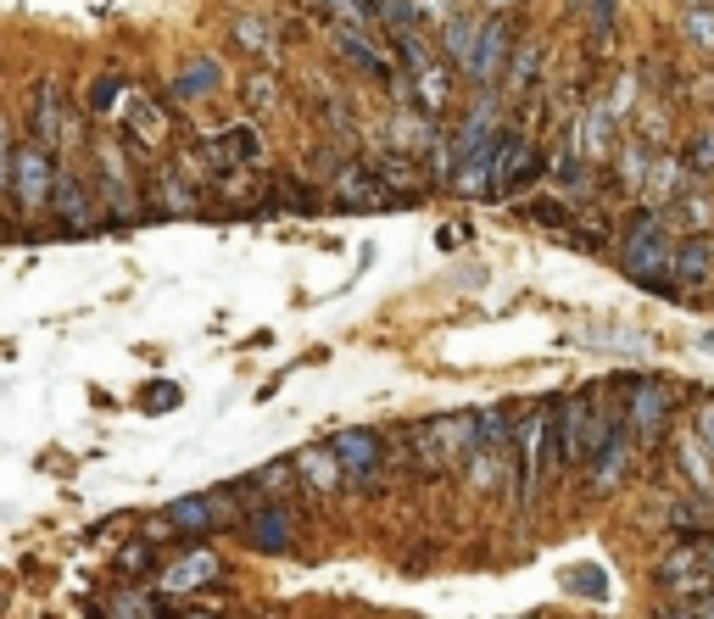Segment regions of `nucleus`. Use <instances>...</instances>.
<instances>
[{
    "label": "nucleus",
    "mask_w": 714,
    "mask_h": 619,
    "mask_svg": "<svg viewBox=\"0 0 714 619\" xmlns=\"http://www.w3.org/2000/svg\"><path fill=\"white\" fill-rule=\"evenodd\" d=\"M675 246H670V235L659 229V218L653 213H642V229L625 240V274H637L642 285H653V291H670L675 285Z\"/></svg>",
    "instance_id": "obj_1"
},
{
    "label": "nucleus",
    "mask_w": 714,
    "mask_h": 619,
    "mask_svg": "<svg viewBox=\"0 0 714 619\" xmlns=\"http://www.w3.org/2000/svg\"><path fill=\"white\" fill-rule=\"evenodd\" d=\"M7 191H12L18 207H51L56 173H51V145H45V140H29V145L12 151V162H7Z\"/></svg>",
    "instance_id": "obj_2"
},
{
    "label": "nucleus",
    "mask_w": 714,
    "mask_h": 619,
    "mask_svg": "<svg viewBox=\"0 0 714 619\" xmlns=\"http://www.w3.org/2000/svg\"><path fill=\"white\" fill-rule=\"evenodd\" d=\"M508 40H513V23H508V18H491V23L480 29V40H475V51H469V78H475V84H486V78H497V73L508 67Z\"/></svg>",
    "instance_id": "obj_3"
},
{
    "label": "nucleus",
    "mask_w": 714,
    "mask_h": 619,
    "mask_svg": "<svg viewBox=\"0 0 714 619\" xmlns=\"http://www.w3.org/2000/svg\"><path fill=\"white\" fill-rule=\"evenodd\" d=\"M335 458H340V475L369 480L375 464H380V435H375V430H346V435H335Z\"/></svg>",
    "instance_id": "obj_4"
},
{
    "label": "nucleus",
    "mask_w": 714,
    "mask_h": 619,
    "mask_svg": "<svg viewBox=\"0 0 714 619\" xmlns=\"http://www.w3.org/2000/svg\"><path fill=\"white\" fill-rule=\"evenodd\" d=\"M664 419H670V391H664L659 380H637V385H631V424H637L642 435H659Z\"/></svg>",
    "instance_id": "obj_5"
},
{
    "label": "nucleus",
    "mask_w": 714,
    "mask_h": 619,
    "mask_svg": "<svg viewBox=\"0 0 714 619\" xmlns=\"http://www.w3.org/2000/svg\"><path fill=\"white\" fill-rule=\"evenodd\" d=\"M592 464H597V469H592V486H597V491H608L625 469H631V441H625V430H614V435L603 441V453H597Z\"/></svg>",
    "instance_id": "obj_6"
},
{
    "label": "nucleus",
    "mask_w": 714,
    "mask_h": 619,
    "mask_svg": "<svg viewBox=\"0 0 714 619\" xmlns=\"http://www.w3.org/2000/svg\"><path fill=\"white\" fill-rule=\"evenodd\" d=\"M708 257H714V240H703V235L681 246V257H675V291H697V285H703Z\"/></svg>",
    "instance_id": "obj_7"
},
{
    "label": "nucleus",
    "mask_w": 714,
    "mask_h": 619,
    "mask_svg": "<svg viewBox=\"0 0 714 619\" xmlns=\"http://www.w3.org/2000/svg\"><path fill=\"white\" fill-rule=\"evenodd\" d=\"M251 542L268 547V553H285V547H291V524H285V513H280V508H257V513H251Z\"/></svg>",
    "instance_id": "obj_8"
},
{
    "label": "nucleus",
    "mask_w": 714,
    "mask_h": 619,
    "mask_svg": "<svg viewBox=\"0 0 714 619\" xmlns=\"http://www.w3.org/2000/svg\"><path fill=\"white\" fill-rule=\"evenodd\" d=\"M213 575H218V553H196V558L178 564V569H167V591H191V586H202Z\"/></svg>",
    "instance_id": "obj_9"
},
{
    "label": "nucleus",
    "mask_w": 714,
    "mask_h": 619,
    "mask_svg": "<svg viewBox=\"0 0 714 619\" xmlns=\"http://www.w3.org/2000/svg\"><path fill=\"white\" fill-rule=\"evenodd\" d=\"M51 207H56V218H62L67 229H84V224H89V213H84V191H78L73 180H62V185H56Z\"/></svg>",
    "instance_id": "obj_10"
},
{
    "label": "nucleus",
    "mask_w": 714,
    "mask_h": 619,
    "mask_svg": "<svg viewBox=\"0 0 714 619\" xmlns=\"http://www.w3.org/2000/svg\"><path fill=\"white\" fill-rule=\"evenodd\" d=\"M167 519H173L178 530H191V536H202V530L213 524V508H207L202 497H185V502H173V508H167Z\"/></svg>",
    "instance_id": "obj_11"
},
{
    "label": "nucleus",
    "mask_w": 714,
    "mask_h": 619,
    "mask_svg": "<svg viewBox=\"0 0 714 619\" xmlns=\"http://www.w3.org/2000/svg\"><path fill=\"white\" fill-rule=\"evenodd\" d=\"M340 196H346V207H380V185L369 180V173H346V180H340Z\"/></svg>",
    "instance_id": "obj_12"
},
{
    "label": "nucleus",
    "mask_w": 714,
    "mask_h": 619,
    "mask_svg": "<svg viewBox=\"0 0 714 619\" xmlns=\"http://www.w3.org/2000/svg\"><path fill=\"white\" fill-rule=\"evenodd\" d=\"M413 78H419V101H424V112H441V101H446V73H441L435 62H424Z\"/></svg>",
    "instance_id": "obj_13"
},
{
    "label": "nucleus",
    "mask_w": 714,
    "mask_h": 619,
    "mask_svg": "<svg viewBox=\"0 0 714 619\" xmlns=\"http://www.w3.org/2000/svg\"><path fill=\"white\" fill-rule=\"evenodd\" d=\"M34 140H45V145L56 140V96L51 90L34 101Z\"/></svg>",
    "instance_id": "obj_14"
},
{
    "label": "nucleus",
    "mask_w": 714,
    "mask_h": 619,
    "mask_svg": "<svg viewBox=\"0 0 714 619\" xmlns=\"http://www.w3.org/2000/svg\"><path fill=\"white\" fill-rule=\"evenodd\" d=\"M207 84H218V67H213V62H196L185 78H178V96H196V90H207Z\"/></svg>",
    "instance_id": "obj_15"
},
{
    "label": "nucleus",
    "mask_w": 714,
    "mask_h": 619,
    "mask_svg": "<svg viewBox=\"0 0 714 619\" xmlns=\"http://www.w3.org/2000/svg\"><path fill=\"white\" fill-rule=\"evenodd\" d=\"M302 475H307V480L318 475V486H335V480H340V475L329 469V458H324V453H307V458H302Z\"/></svg>",
    "instance_id": "obj_16"
},
{
    "label": "nucleus",
    "mask_w": 714,
    "mask_h": 619,
    "mask_svg": "<svg viewBox=\"0 0 714 619\" xmlns=\"http://www.w3.org/2000/svg\"><path fill=\"white\" fill-rule=\"evenodd\" d=\"M340 51H346V56H351V62H357V67H369V73H386V67H380V56H375V51H369V45H357V40H351V34H346V40H340Z\"/></svg>",
    "instance_id": "obj_17"
},
{
    "label": "nucleus",
    "mask_w": 714,
    "mask_h": 619,
    "mask_svg": "<svg viewBox=\"0 0 714 619\" xmlns=\"http://www.w3.org/2000/svg\"><path fill=\"white\" fill-rule=\"evenodd\" d=\"M586 23H592L597 34H608V23H614V0H586Z\"/></svg>",
    "instance_id": "obj_18"
},
{
    "label": "nucleus",
    "mask_w": 714,
    "mask_h": 619,
    "mask_svg": "<svg viewBox=\"0 0 714 619\" xmlns=\"http://www.w3.org/2000/svg\"><path fill=\"white\" fill-rule=\"evenodd\" d=\"M318 7H329V12H340V23H364V0H318Z\"/></svg>",
    "instance_id": "obj_19"
},
{
    "label": "nucleus",
    "mask_w": 714,
    "mask_h": 619,
    "mask_svg": "<svg viewBox=\"0 0 714 619\" xmlns=\"http://www.w3.org/2000/svg\"><path fill=\"white\" fill-rule=\"evenodd\" d=\"M178 402V385H151L145 391V408H173Z\"/></svg>",
    "instance_id": "obj_20"
},
{
    "label": "nucleus",
    "mask_w": 714,
    "mask_h": 619,
    "mask_svg": "<svg viewBox=\"0 0 714 619\" xmlns=\"http://www.w3.org/2000/svg\"><path fill=\"white\" fill-rule=\"evenodd\" d=\"M692 167H714V134H703V140L692 145Z\"/></svg>",
    "instance_id": "obj_21"
},
{
    "label": "nucleus",
    "mask_w": 714,
    "mask_h": 619,
    "mask_svg": "<svg viewBox=\"0 0 714 619\" xmlns=\"http://www.w3.org/2000/svg\"><path fill=\"white\" fill-rule=\"evenodd\" d=\"M123 569H129V575H134V569H151V547H129V553H123Z\"/></svg>",
    "instance_id": "obj_22"
},
{
    "label": "nucleus",
    "mask_w": 714,
    "mask_h": 619,
    "mask_svg": "<svg viewBox=\"0 0 714 619\" xmlns=\"http://www.w3.org/2000/svg\"><path fill=\"white\" fill-rule=\"evenodd\" d=\"M570 580H575V586H586V591H592V597H603V591H608V586H603V575H597V569H581V575H570Z\"/></svg>",
    "instance_id": "obj_23"
},
{
    "label": "nucleus",
    "mask_w": 714,
    "mask_h": 619,
    "mask_svg": "<svg viewBox=\"0 0 714 619\" xmlns=\"http://www.w3.org/2000/svg\"><path fill=\"white\" fill-rule=\"evenodd\" d=\"M229 140H235V145H240V156H246V162H251V156H257V134H251V129H235V134H229Z\"/></svg>",
    "instance_id": "obj_24"
},
{
    "label": "nucleus",
    "mask_w": 714,
    "mask_h": 619,
    "mask_svg": "<svg viewBox=\"0 0 714 619\" xmlns=\"http://www.w3.org/2000/svg\"><path fill=\"white\" fill-rule=\"evenodd\" d=\"M703 564H708V580H714V547H708V553H703Z\"/></svg>",
    "instance_id": "obj_25"
}]
</instances>
